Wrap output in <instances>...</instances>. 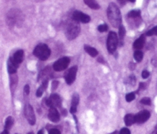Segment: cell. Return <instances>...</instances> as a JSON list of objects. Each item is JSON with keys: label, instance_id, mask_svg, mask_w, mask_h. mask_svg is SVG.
I'll use <instances>...</instances> for the list:
<instances>
[{"label": "cell", "instance_id": "cell-5", "mask_svg": "<svg viewBox=\"0 0 157 134\" xmlns=\"http://www.w3.org/2000/svg\"><path fill=\"white\" fill-rule=\"evenodd\" d=\"M118 44H119V39H118L116 33L114 32H109L106 42L108 52L110 54L114 53L117 49Z\"/></svg>", "mask_w": 157, "mask_h": 134}, {"label": "cell", "instance_id": "cell-35", "mask_svg": "<svg viewBox=\"0 0 157 134\" xmlns=\"http://www.w3.org/2000/svg\"><path fill=\"white\" fill-rule=\"evenodd\" d=\"M49 134H61L60 131L57 129H52L49 131Z\"/></svg>", "mask_w": 157, "mask_h": 134}, {"label": "cell", "instance_id": "cell-3", "mask_svg": "<svg viewBox=\"0 0 157 134\" xmlns=\"http://www.w3.org/2000/svg\"><path fill=\"white\" fill-rule=\"evenodd\" d=\"M66 36L69 40H73L76 38L80 32V25L78 22L75 21L73 18L69 19L66 22Z\"/></svg>", "mask_w": 157, "mask_h": 134}, {"label": "cell", "instance_id": "cell-2", "mask_svg": "<svg viewBox=\"0 0 157 134\" xmlns=\"http://www.w3.org/2000/svg\"><path fill=\"white\" fill-rule=\"evenodd\" d=\"M23 20V14L17 9H12L6 15V23L10 28L21 25Z\"/></svg>", "mask_w": 157, "mask_h": 134}, {"label": "cell", "instance_id": "cell-14", "mask_svg": "<svg viewBox=\"0 0 157 134\" xmlns=\"http://www.w3.org/2000/svg\"><path fill=\"white\" fill-rule=\"evenodd\" d=\"M78 103H79V96L77 93L72 96V102H71V108H70V113L72 114H74L76 113L77 111V106H78Z\"/></svg>", "mask_w": 157, "mask_h": 134}, {"label": "cell", "instance_id": "cell-8", "mask_svg": "<svg viewBox=\"0 0 157 134\" xmlns=\"http://www.w3.org/2000/svg\"><path fill=\"white\" fill-rule=\"evenodd\" d=\"M24 113H25V117L26 118L27 121L29 122L30 125L33 126L36 123V116H35L34 110L33 108L30 104L25 105V109H24Z\"/></svg>", "mask_w": 157, "mask_h": 134}, {"label": "cell", "instance_id": "cell-45", "mask_svg": "<svg viewBox=\"0 0 157 134\" xmlns=\"http://www.w3.org/2000/svg\"><path fill=\"white\" fill-rule=\"evenodd\" d=\"M155 134H157V132H156V133H155Z\"/></svg>", "mask_w": 157, "mask_h": 134}, {"label": "cell", "instance_id": "cell-12", "mask_svg": "<svg viewBox=\"0 0 157 134\" xmlns=\"http://www.w3.org/2000/svg\"><path fill=\"white\" fill-rule=\"evenodd\" d=\"M10 59L12 60V62L15 63L16 66H19V65L22 63V62L24 59V51L22 49H19L17 50L14 54H13V56L10 57Z\"/></svg>", "mask_w": 157, "mask_h": 134}, {"label": "cell", "instance_id": "cell-22", "mask_svg": "<svg viewBox=\"0 0 157 134\" xmlns=\"http://www.w3.org/2000/svg\"><path fill=\"white\" fill-rule=\"evenodd\" d=\"M83 1L84 2H85V3L90 7V8L93 9V10H97L100 8L99 3L96 2V0H83Z\"/></svg>", "mask_w": 157, "mask_h": 134}, {"label": "cell", "instance_id": "cell-38", "mask_svg": "<svg viewBox=\"0 0 157 134\" xmlns=\"http://www.w3.org/2000/svg\"><path fill=\"white\" fill-rule=\"evenodd\" d=\"M117 1L121 6H124L126 4V0H117Z\"/></svg>", "mask_w": 157, "mask_h": 134}, {"label": "cell", "instance_id": "cell-28", "mask_svg": "<svg viewBox=\"0 0 157 134\" xmlns=\"http://www.w3.org/2000/svg\"><path fill=\"white\" fill-rule=\"evenodd\" d=\"M136 98V94L135 93H129L128 94H126V100L128 103H130L132 100H134Z\"/></svg>", "mask_w": 157, "mask_h": 134}, {"label": "cell", "instance_id": "cell-26", "mask_svg": "<svg viewBox=\"0 0 157 134\" xmlns=\"http://www.w3.org/2000/svg\"><path fill=\"white\" fill-rule=\"evenodd\" d=\"M133 56L136 61L140 63L143 59V53L140 50H136V52H134Z\"/></svg>", "mask_w": 157, "mask_h": 134}, {"label": "cell", "instance_id": "cell-41", "mask_svg": "<svg viewBox=\"0 0 157 134\" xmlns=\"http://www.w3.org/2000/svg\"><path fill=\"white\" fill-rule=\"evenodd\" d=\"M37 134H44V131H43V129H40Z\"/></svg>", "mask_w": 157, "mask_h": 134}, {"label": "cell", "instance_id": "cell-31", "mask_svg": "<svg viewBox=\"0 0 157 134\" xmlns=\"http://www.w3.org/2000/svg\"><path fill=\"white\" fill-rule=\"evenodd\" d=\"M120 134H131L130 132V130H129L128 128H123V129H121V130H120Z\"/></svg>", "mask_w": 157, "mask_h": 134}, {"label": "cell", "instance_id": "cell-15", "mask_svg": "<svg viewBox=\"0 0 157 134\" xmlns=\"http://www.w3.org/2000/svg\"><path fill=\"white\" fill-rule=\"evenodd\" d=\"M140 15H141V12L140 10H132V11L129 12L127 14V19H129V21L131 20H135L136 22H137V24H139V19H140Z\"/></svg>", "mask_w": 157, "mask_h": 134}, {"label": "cell", "instance_id": "cell-24", "mask_svg": "<svg viewBox=\"0 0 157 134\" xmlns=\"http://www.w3.org/2000/svg\"><path fill=\"white\" fill-rule=\"evenodd\" d=\"M125 124L127 126H132L133 123H135V118H134V115L132 114H127L125 116L124 118Z\"/></svg>", "mask_w": 157, "mask_h": 134}, {"label": "cell", "instance_id": "cell-16", "mask_svg": "<svg viewBox=\"0 0 157 134\" xmlns=\"http://www.w3.org/2000/svg\"><path fill=\"white\" fill-rule=\"evenodd\" d=\"M52 76V72H51L50 67H46L45 70H43V71L40 73L39 76V80L42 79L43 82L44 81H49V78Z\"/></svg>", "mask_w": 157, "mask_h": 134}, {"label": "cell", "instance_id": "cell-1", "mask_svg": "<svg viewBox=\"0 0 157 134\" xmlns=\"http://www.w3.org/2000/svg\"><path fill=\"white\" fill-rule=\"evenodd\" d=\"M107 16L111 25L115 28L120 27L122 24V16L120 9L113 2L109 5L107 9Z\"/></svg>", "mask_w": 157, "mask_h": 134}, {"label": "cell", "instance_id": "cell-10", "mask_svg": "<svg viewBox=\"0 0 157 134\" xmlns=\"http://www.w3.org/2000/svg\"><path fill=\"white\" fill-rule=\"evenodd\" d=\"M150 113L148 110H143L140 111L137 114L134 115V118H135V123H138V124H143L145 122L147 121L149 118H150Z\"/></svg>", "mask_w": 157, "mask_h": 134}, {"label": "cell", "instance_id": "cell-7", "mask_svg": "<svg viewBox=\"0 0 157 134\" xmlns=\"http://www.w3.org/2000/svg\"><path fill=\"white\" fill-rule=\"evenodd\" d=\"M46 106L50 107H61L62 105V100L61 98L59 95L53 93L50 96V97L49 99H47L46 100Z\"/></svg>", "mask_w": 157, "mask_h": 134}, {"label": "cell", "instance_id": "cell-9", "mask_svg": "<svg viewBox=\"0 0 157 134\" xmlns=\"http://www.w3.org/2000/svg\"><path fill=\"white\" fill-rule=\"evenodd\" d=\"M78 68L77 66H73L72 68L69 69L66 73H65V80L68 85H71L75 81V77H76V73Z\"/></svg>", "mask_w": 157, "mask_h": 134}, {"label": "cell", "instance_id": "cell-44", "mask_svg": "<svg viewBox=\"0 0 157 134\" xmlns=\"http://www.w3.org/2000/svg\"><path fill=\"white\" fill-rule=\"evenodd\" d=\"M27 134H34V133H33V132H29V133H27Z\"/></svg>", "mask_w": 157, "mask_h": 134}, {"label": "cell", "instance_id": "cell-25", "mask_svg": "<svg viewBox=\"0 0 157 134\" xmlns=\"http://www.w3.org/2000/svg\"><path fill=\"white\" fill-rule=\"evenodd\" d=\"M13 123H14V120H13V117H7L6 120V122H5V126H4V129L10 131V129L13 127Z\"/></svg>", "mask_w": 157, "mask_h": 134}, {"label": "cell", "instance_id": "cell-23", "mask_svg": "<svg viewBox=\"0 0 157 134\" xmlns=\"http://www.w3.org/2000/svg\"><path fill=\"white\" fill-rule=\"evenodd\" d=\"M18 82V76L16 74H11L10 75V89H11L12 92H13L16 89V85Z\"/></svg>", "mask_w": 157, "mask_h": 134}, {"label": "cell", "instance_id": "cell-18", "mask_svg": "<svg viewBox=\"0 0 157 134\" xmlns=\"http://www.w3.org/2000/svg\"><path fill=\"white\" fill-rule=\"evenodd\" d=\"M18 68H19V66H16L13 62H12V60L10 59H9L8 62H7V70H8L9 73L10 75L15 74L17 72Z\"/></svg>", "mask_w": 157, "mask_h": 134}, {"label": "cell", "instance_id": "cell-13", "mask_svg": "<svg viewBox=\"0 0 157 134\" xmlns=\"http://www.w3.org/2000/svg\"><path fill=\"white\" fill-rule=\"evenodd\" d=\"M48 117H49V120L53 123H58L60 120V115L59 113L55 107H50L49 110V113H48Z\"/></svg>", "mask_w": 157, "mask_h": 134}, {"label": "cell", "instance_id": "cell-39", "mask_svg": "<svg viewBox=\"0 0 157 134\" xmlns=\"http://www.w3.org/2000/svg\"><path fill=\"white\" fill-rule=\"evenodd\" d=\"M135 67H136V65L134 63H130V70H135Z\"/></svg>", "mask_w": 157, "mask_h": 134}, {"label": "cell", "instance_id": "cell-17", "mask_svg": "<svg viewBox=\"0 0 157 134\" xmlns=\"http://www.w3.org/2000/svg\"><path fill=\"white\" fill-rule=\"evenodd\" d=\"M145 43H146V37H145V35H142L140 38L137 39L134 42L133 48L136 50H140L144 46Z\"/></svg>", "mask_w": 157, "mask_h": 134}, {"label": "cell", "instance_id": "cell-30", "mask_svg": "<svg viewBox=\"0 0 157 134\" xmlns=\"http://www.w3.org/2000/svg\"><path fill=\"white\" fill-rule=\"evenodd\" d=\"M98 30H99L100 33H105L108 30V25L106 24H102V25H99L98 26Z\"/></svg>", "mask_w": 157, "mask_h": 134}, {"label": "cell", "instance_id": "cell-36", "mask_svg": "<svg viewBox=\"0 0 157 134\" xmlns=\"http://www.w3.org/2000/svg\"><path fill=\"white\" fill-rule=\"evenodd\" d=\"M24 92L26 95L29 94V92H30V87L29 85H25V87H24Z\"/></svg>", "mask_w": 157, "mask_h": 134}, {"label": "cell", "instance_id": "cell-21", "mask_svg": "<svg viewBox=\"0 0 157 134\" xmlns=\"http://www.w3.org/2000/svg\"><path fill=\"white\" fill-rule=\"evenodd\" d=\"M84 49H85L86 52L89 54L90 56H91L92 57H96L98 55V51L96 50L95 48L92 47V46H88V45H85L84 46Z\"/></svg>", "mask_w": 157, "mask_h": 134}, {"label": "cell", "instance_id": "cell-6", "mask_svg": "<svg viewBox=\"0 0 157 134\" xmlns=\"http://www.w3.org/2000/svg\"><path fill=\"white\" fill-rule=\"evenodd\" d=\"M69 63H70V59L68 57H63V58L59 59L57 60L52 66V68L55 71L60 72L63 70H66L69 66Z\"/></svg>", "mask_w": 157, "mask_h": 134}, {"label": "cell", "instance_id": "cell-42", "mask_svg": "<svg viewBox=\"0 0 157 134\" xmlns=\"http://www.w3.org/2000/svg\"><path fill=\"white\" fill-rule=\"evenodd\" d=\"M109 134H120V133H119V132H118V131H114V132H112V133H109Z\"/></svg>", "mask_w": 157, "mask_h": 134}, {"label": "cell", "instance_id": "cell-27", "mask_svg": "<svg viewBox=\"0 0 157 134\" xmlns=\"http://www.w3.org/2000/svg\"><path fill=\"white\" fill-rule=\"evenodd\" d=\"M146 35L147 36H157V25L156 26L153 27L152 29H151L150 30L147 32L146 33Z\"/></svg>", "mask_w": 157, "mask_h": 134}, {"label": "cell", "instance_id": "cell-20", "mask_svg": "<svg viewBox=\"0 0 157 134\" xmlns=\"http://www.w3.org/2000/svg\"><path fill=\"white\" fill-rule=\"evenodd\" d=\"M48 84H49V81H44V82H42V85L39 86V88L37 90V92H36V96L37 97H41L43 96V93L47 88Z\"/></svg>", "mask_w": 157, "mask_h": 134}, {"label": "cell", "instance_id": "cell-32", "mask_svg": "<svg viewBox=\"0 0 157 134\" xmlns=\"http://www.w3.org/2000/svg\"><path fill=\"white\" fill-rule=\"evenodd\" d=\"M59 86V82L56 80H54L53 82H52V91H54V90H56L57 89V87H58Z\"/></svg>", "mask_w": 157, "mask_h": 134}, {"label": "cell", "instance_id": "cell-37", "mask_svg": "<svg viewBox=\"0 0 157 134\" xmlns=\"http://www.w3.org/2000/svg\"><path fill=\"white\" fill-rule=\"evenodd\" d=\"M146 83L144 82H140V87H139V90H143L146 89Z\"/></svg>", "mask_w": 157, "mask_h": 134}, {"label": "cell", "instance_id": "cell-19", "mask_svg": "<svg viewBox=\"0 0 157 134\" xmlns=\"http://www.w3.org/2000/svg\"><path fill=\"white\" fill-rule=\"evenodd\" d=\"M125 35H126V29H125V27L123 25H120L119 27V43H120V45H123V41H124Z\"/></svg>", "mask_w": 157, "mask_h": 134}, {"label": "cell", "instance_id": "cell-40", "mask_svg": "<svg viewBox=\"0 0 157 134\" xmlns=\"http://www.w3.org/2000/svg\"><path fill=\"white\" fill-rule=\"evenodd\" d=\"M0 134H10V131L6 130V129H4V130L2 131V132H1V133H0Z\"/></svg>", "mask_w": 157, "mask_h": 134}, {"label": "cell", "instance_id": "cell-11", "mask_svg": "<svg viewBox=\"0 0 157 134\" xmlns=\"http://www.w3.org/2000/svg\"><path fill=\"white\" fill-rule=\"evenodd\" d=\"M72 18L75 21L78 22H82V23H88L91 20V18L90 16L82 13L80 11H75L72 13Z\"/></svg>", "mask_w": 157, "mask_h": 134}, {"label": "cell", "instance_id": "cell-33", "mask_svg": "<svg viewBox=\"0 0 157 134\" xmlns=\"http://www.w3.org/2000/svg\"><path fill=\"white\" fill-rule=\"evenodd\" d=\"M149 76V73L147 71V70H144V71H143V73H142V77H143V79H147Z\"/></svg>", "mask_w": 157, "mask_h": 134}, {"label": "cell", "instance_id": "cell-29", "mask_svg": "<svg viewBox=\"0 0 157 134\" xmlns=\"http://www.w3.org/2000/svg\"><path fill=\"white\" fill-rule=\"evenodd\" d=\"M140 103L143 105H146V106H150L151 105V99L148 97H144L140 100Z\"/></svg>", "mask_w": 157, "mask_h": 134}, {"label": "cell", "instance_id": "cell-34", "mask_svg": "<svg viewBox=\"0 0 157 134\" xmlns=\"http://www.w3.org/2000/svg\"><path fill=\"white\" fill-rule=\"evenodd\" d=\"M129 82L131 84V85H135L136 83V77L133 76H131L129 78Z\"/></svg>", "mask_w": 157, "mask_h": 134}, {"label": "cell", "instance_id": "cell-4", "mask_svg": "<svg viewBox=\"0 0 157 134\" xmlns=\"http://www.w3.org/2000/svg\"><path fill=\"white\" fill-rule=\"evenodd\" d=\"M33 54H34L35 56L37 57L40 60L45 61V60L48 59L49 57L50 56L51 50L47 45L41 43V44H39L35 47L34 50H33Z\"/></svg>", "mask_w": 157, "mask_h": 134}, {"label": "cell", "instance_id": "cell-43", "mask_svg": "<svg viewBox=\"0 0 157 134\" xmlns=\"http://www.w3.org/2000/svg\"><path fill=\"white\" fill-rule=\"evenodd\" d=\"M129 2H136V0H129Z\"/></svg>", "mask_w": 157, "mask_h": 134}]
</instances>
